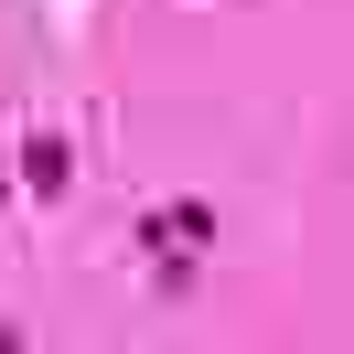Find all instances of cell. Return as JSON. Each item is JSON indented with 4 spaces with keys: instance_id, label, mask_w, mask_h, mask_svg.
<instances>
[{
    "instance_id": "1",
    "label": "cell",
    "mask_w": 354,
    "mask_h": 354,
    "mask_svg": "<svg viewBox=\"0 0 354 354\" xmlns=\"http://www.w3.org/2000/svg\"><path fill=\"white\" fill-rule=\"evenodd\" d=\"M22 183H32V194L54 204V194H65V183H75V151H65V140H54V129H32V140H22Z\"/></svg>"
}]
</instances>
